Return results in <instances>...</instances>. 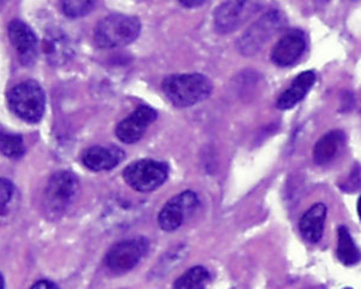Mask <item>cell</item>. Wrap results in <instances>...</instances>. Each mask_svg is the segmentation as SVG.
I'll use <instances>...</instances> for the list:
<instances>
[{"label":"cell","instance_id":"cell-1","mask_svg":"<svg viewBox=\"0 0 361 289\" xmlns=\"http://www.w3.org/2000/svg\"><path fill=\"white\" fill-rule=\"evenodd\" d=\"M161 90L173 106L185 109L207 99L214 86L205 75L177 74L165 78Z\"/></svg>","mask_w":361,"mask_h":289},{"label":"cell","instance_id":"cell-2","mask_svg":"<svg viewBox=\"0 0 361 289\" xmlns=\"http://www.w3.org/2000/svg\"><path fill=\"white\" fill-rule=\"evenodd\" d=\"M141 30L137 17L112 13L95 27L94 42L100 49H117L135 42Z\"/></svg>","mask_w":361,"mask_h":289},{"label":"cell","instance_id":"cell-3","mask_svg":"<svg viewBox=\"0 0 361 289\" xmlns=\"http://www.w3.org/2000/svg\"><path fill=\"white\" fill-rule=\"evenodd\" d=\"M287 25V18L279 10H272L265 13L255 22L238 39V50L240 54L250 57L263 50L264 46L272 37L281 33Z\"/></svg>","mask_w":361,"mask_h":289},{"label":"cell","instance_id":"cell-4","mask_svg":"<svg viewBox=\"0 0 361 289\" xmlns=\"http://www.w3.org/2000/svg\"><path fill=\"white\" fill-rule=\"evenodd\" d=\"M8 106L20 118L37 123L45 112V93L35 81H25L13 87L8 93Z\"/></svg>","mask_w":361,"mask_h":289},{"label":"cell","instance_id":"cell-5","mask_svg":"<svg viewBox=\"0 0 361 289\" xmlns=\"http://www.w3.org/2000/svg\"><path fill=\"white\" fill-rule=\"evenodd\" d=\"M168 176V164L154 159L133 161L123 171L126 183L140 193H149L158 190L164 185Z\"/></svg>","mask_w":361,"mask_h":289},{"label":"cell","instance_id":"cell-6","mask_svg":"<svg viewBox=\"0 0 361 289\" xmlns=\"http://www.w3.org/2000/svg\"><path fill=\"white\" fill-rule=\"evenodd\" d=\"M263 0H226L214 11V28L218 33H233L263 8Z\"/></svg>","mask_w":361,"mask_h":289},{"label":"cell","instance_id":"cell-7","mask_svg":"<svg viewBox=\"0 0 361 289\" xmlns=\"http://www.w3.org/2000/svg\"><path fill=\"white\" fill-rule=\"evenodd\" d=\"M78 192V178L71 171H59L49 178L44 205L49 215H62L74 202Z\"/></svg>","mask_w":361,"mask_h":289},{"label":"cell","instance_id":"cell-8","mask_svg":"<svg viewBox=\"0 0 361 289\" xmlns=\"http://www.w3.org/2000/svg\"><path fill=\"white\" fill-rule=\"evenodd\" d=\"M148 250L149 242L145 238L123 240L109 250L105 257V263L107 268L114 273H128L139 264L141 259L147 254Z\"/></svg>","mask_w":361,"mask_h":289},{"label":"cell","instance_id":"cell-9","mask_svg":"<svg viewBox=\"0 0 361 289\" xmlns=\"http://www.w3.org/2000/svg\"><path fill=\"white\" fill-rule=\"evenodd\" d=\"M199 207V198L193 190H185L175 195L161 207L158 224L161 230L173 233L193 215Z\"/></svg>","mask_w":361,"mask_h":289},{"label":"cell","instance_id":"cell-10","mask_svg":"<svg viewBox=\"0 0 361 289\" xmlns=\"http://www.w3.org/2000/svg\"><path fill=\"white\" fill-rule=\"evenodd\" d=\"M157 117L158 112L154 109L141 105L117 124L116 135L124 144H135L144 137L148 127L157 120Z\"/></svg>","mask_w":361,"mask_h":289},{"label":"cell","instance_id":"cell-11","mask_svg":"<svg viewBox=\"0 0 361 289\" xmlns=\"http://www.w3.org/2000/svg\"><path fill=\"white\" fill-rule=\"evenodd\" d=\"M306 45V35L301 29L288 30L274 47L271 59L277 66H293L304 54Z\"/></svg>","mask_w":361,"mask_h":289},{"label":"cell","instance_id":"cell-12","mask_svg":"<svg viewBox=\"0 0 361 289\" xmlns=\"http://www.w3.org/2000/svg\"><path fill=\"white\" fill-rule=\"evenodd\" d=\"M8 37L21 62L25 66L33 64L37 54V39L33 30L20 20H13L8 25Z\"/></svg>","mask_w":361,"mask_h":289},{"label":"cell","instance_id":"cell-13","mask_svg":"<svg viewBox=\"0 0 361 289\" xmlns=\"http://www.w3.org/2000/svg\"><path fill=\"white\" fill-rule=\"evenodd\" d=\"M345 141L347 137L345 132L340 129L331 130L320 137L313 149V159L317 166H328L334 161H336L337 157L345 149Z\"/></svg>","mask_w":361,"mask_h":289},{"label":"cell","instance_id":"cell-14","mask_svg":"<svg viewBox=\"0 0 361 289\" xmlns=\"http://www.w3.org/2000/svg\"><path fill=\"white\" fill-rule=\"evenodd\" d=\"M124 157V152L118 147L93 146L82 154V163L93 171L111 170L118 166Z\"/></svg>","mask_w":361,"mask_h":289},{"label":"cell","instance_id":"cell-15","mask_svg":"<svg viewBox=\"0 0 361 289\" xmlns=\"http://www.w3.org/2000/svg\"><path fill=\"white\" fill-rule=\"evenodd\" d=\"M328 209L323 202L314 204L305 212L300 219L299 228L301 235L311 244H318L324 233L325 219Z\"/></svg>","mask_w":361,"mask_h":289},{"label":"cell","instance_id":"cell-16","mask_svg":"<svg viewBox=\"0 0 361 289\" xmlns=\"http://www.w3.org/2000/svg\"><path fill=\"white\" fill-rule=\"evenodd\" d=\"M316 82V74L313 71H304L296 76L290 87L279 95L277 108L279 110H289L299 104L311 91Z\"/></svg>","mask_w":361,"mask_h":289},{"label":"cell","instance_id":"cell-17","mask_svg":"<svg viewBox=\"0 0 361 289\" xmlns=\"http://www.w3.org/2000/svg\"><path fill=\"white\" fill-rule=\"evenodd\" d=\"M44 52L51 64L61 66L66 61H69L73 54V47L64 34L54 32L44 39Z\"/></svg>","mask_w":361,"mask_h":289},{"label":"cell","instance_id":"cell-18","mask_svg":"<svg viewBox=\"0 0 361 289\" xmlns=\"http://www.w3.org/2000/svg\"><path fill=\"white\" fill-rule=\"evenodd\" d=\"M337 257L341 263L345 265L357 264L360 260V252L348 229L345 226L338 228V244H337Z\"/></svg>","mask_w":361,"mask_h":289},{"label":"cell","instance_id":"cell-19","mask_svg":"<svg viewBox=\"0 0 361 289\" xmlns=\"http://www.w3.org/2000/svg\"><path fill=\"white\" fill-rule=\"evenodd\" d=\"M211 280V273L205 266L197 265L187 270L182 276L178 277L173 288L176 289H197L204 288Z\"/></svg>","mask_w":361,"mask_h":289},{"label":"cell","instance_id":"cell-20","mask_svg":"<svg viewBox=\"0 0 361 289\" xmlns=\"http://www.w3.org/2000/svg\"><path fill=\"white\" fill-rule=\"evenodd\" d=\"M25 142L17 134L0 133V153L8 158H20L25 154Z\"/></svg>","mask_w":361,"mask_h":289},{"label":"cell","instance_id":"cell-21","mask_svg":"<svg viewBox=\"0 0 361 289\" xmlns=\"http://www.w3.org/2000/svg\"><path fill=\"white\" fill-rule=\"evenodd\" d=\"M97 0H62L63 13L71 18L86 16L94 8Z\"/></svg>","mask_w":361,"mask_h":289},{"label":"cell","instance_id":"cell-22","mask_svg":"<svg viewBox=\"0 0 361 289\" xmlns=\"http://www.w3.org/2000/svg\"><path fill=\"white\" fill-rule=\"evenodd\" d=\"M15 186L13 182L0 178V217L6 215L15 198Z\"/></svg>","mask_w":361,"mask_h":289},{"label":"cell","instance_id":"cell-23","mask_svg":"<svg viewBox=\"0 0 361 289\" xmlns=\"http://www.w3.org/2000/svg\"><path fill=\"white\" fill-rule=\"evenodd\" d=\"M185 8H193L204 4L206 0H178Z\"/></svg>","mask_w":361,"mask_h":289},{"label":"cell","instance_id":"cell-24","mask_svg":"<svg viewBox=\"0 0 361 289\" xmlns=\"http://www.w3.org/2000/svg\"><path fill=\"white\" fill-rule=\"evenodd\" d=\"M58 285L54 282L47 281V280H42L33 285V288H57Z\"/></svg>","mask_w":361,"mask_h":289},{"label":"cell","instance_id":"cell-25","mask_svg":"<svg viewBox=\"0 0 361 289\" xmlns=\"http://www.w3.org/2000/svg\"><path fill=\"white\" fill-rule=\"evenodd\" d=\"M0 288H4V278H3L1 273H0Z\"/></svg>","mask_w":361,"mask_h":289}]
</instances>
